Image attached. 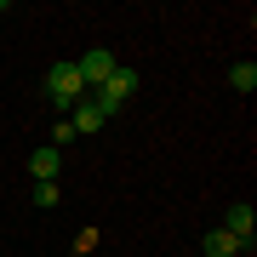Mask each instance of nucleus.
<instances>
[{"label": "nucleus", "mask_w": 257, "mask_h": 257, "mask_svg": "<svg viewBox=\"0 0 257 257\" xmlns=\"http://www.w3.org/2000/svg\"><path fill=\"white\" fill-rule=\"evenodd\" d=\"M229 86L251 97V92H257V63H234V69H229Z\"/></svg>", "instance_id": "6e6552de"}, {"label": "nucleus", "mask_w": 257, "mask_h": 257, "mask_svg": "<svg viewBox=\"0 0 257 257\" xmlns=\"http://www.w3.org/2000/svg\"><path fill=\"white\" fill-rule=\"evenodd\" d=\"M74 143V126H69V120H57V126H52V149H69Z\"/></svg>", "instance_id": "1a4fd4ad"}, {"label": "nucleus", "mask_w": 257, "mask_h": 257, "mask_svg": "<svg viewBox=\"0 0 257 257\" xmlns=\"http://www.w3.org/2000/svg\"><path fill=\"white\" fill-rule=\"evenodd\" d=\"M74 69H80L86 92H92V86H103V80H109V69H114V52H109V46H92L86 57H74Z\"/></svg>", "instance_id": "7ed1b4c3"}, {"label": "nucleus", "mask_w": 257, "mask_h": 257, "mask_svg": "<svg viewBox=\"0 0 257 257\" xmlns=\"http://www.w3.org/2000/svg\"><path fill=\"white\" fill-rule=\"evenodd\" d=\"M63 194H57V183H35V206H57Z\"/></svg>", "instance_id": "9d476101"}, {"label": "nucleus", "mask_w": 257, "mask_h": 257, "mask_svg": "<svg viewBox=\"0 0 257 257\" xmlns=\"http://www.w3.org/2000/svg\"><path fill=\"white\" fill-rule=\"evenodd\" d=\"M223 229H229L240 246H251V234H257V211H251L246 200H234V206H229V217H223Z\"/></svg>", "instance_id": "39448f33"}, {"label": "nucleus", "mask_w": 257, "mask_h": 257, "mask_svg": "<svg viewBox=\"0 0 257 257\" xmlns=\"http://www.w3.org/2000/svg\"><path fill=\"white\" fill-rule=\"evenodd\" d=\"M138 86H143V74H138V69H132V63H114V69H109V80L92 86L86 97H92L103 114H114V109H126V103L138 97Z\"/></svg>", "instance_id": "f257e3e1"}, {"label": "nucleus", "mask_w": 257, "mask_h": 257, "mask_svg": "<svg viewBox=\"0 0 257 257\" xmlns=\"http://www.w3.org/2000/svg\"><path fill=\"white\" fill-rule=\"evenodd\" d=\"M57 172H63V149H35V155H29V177H35V183H57Z\"/></svg>", "instance_id": "20e7f679"}, {"label": "nucleus", "mask_w": 257, "mask_h": 257, "mask_svg": "<svg viewBox=\"0 0 257 257\" xmlns=\"http://www.w3.org/2000/svg\"><path fill=\"white\" fill-rule=\"evenodd\" d=\"M200 251H206V257H240L246 246H240V240H234L229 229H211V234L200 240Z\"/></svg>", "instance_id": "0eeeda50"}, {"label": "nucleus", "mask_w": 257, "mask_h": 257, "mask_svg": "<svg viewBox=\"0 0 257 257\" xmlns=\"http://www.w3.org/2000/svg\"><path fill=\"white\" fill-rule=\"evenodd\" d=\"M46 97L57 103V109H74V103H86V80L74 63H52L46 69Z\"/></svg>", "instance_id": "f03ea898"}, {"label": "nucleus", "mask_w": 257, "mask_h": 257, "mask_svg": "<svg viewBox=\"0 0 257 257\" xmlns=\"http://www.w3.org/2000/svg\"><path fill=\"white\" fill-rule=\"evenodd\" d=\"M103 120H109V114H103L97 103L86 97V103H74V114H69V126H74V138H92V132H103Z\"/></svg>", "instance_id": "423d86ee"}]
</instances>
